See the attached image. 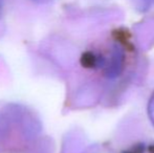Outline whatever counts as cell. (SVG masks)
I'll use <instances>...</instances> for the list:
<instances>
[{
    "instance_id": "1",
    "label": "cell",
    "mask_w": 154,
    "mask_h": 153,
    "mask_svg": "<svg viewBox=\"0 0 154 153\" xmlns=\"http://www.w3.org/2000/svg\"><path fill=\"white\" fill-rule=\"evenodd\" d=\"M121 65H122V55H121L120 49H116L113 51V55L111 58V62H110V66L108 68V75L110 77H116L119 75L121 69Z\"/></svg>"
},
{
    "instance_id": "2",
    "label": "cell",
    "mask_w": 154,
    "mask_h": 153,
    "mask_svg": "<svg viewBox=\"0 0 154 153\" xmlns=\"http://www.w3.org/2000/svg\"><path fill=\"white\" fill-rule=\"evenodd\" d=\"M130 1L140 11H147L154 6V0H130Z\"/></svg>"
},
{
    "instance_id": "3",
    "label": "cell",
    "mask_w": 154,
    "mask_h": 153,
    "mask_svg": "<svg viewBox=\"0 0 154 153\" xmlns=\"http://www.w3.org/2000/svg\"><path fill=\"white\" fill-rule=\"evenodd\" d=\"M148 115L149 118H150L151 123L154 125V92L151 96L150 100H149L148 103Z\"/></svg>"
},
{
    "instance_id": "4",
    "label": "cell",
    "mask_w": 154,
    "mask_h": 153,
    "mask_svg": "<svg viewBox=\"0 0 154 153\" xmlns=\"http://www.w3.org/2000/svg\"><path fill=\"white\" fill-rule=\"evenodd\" d=\"M2 8H3V0H0V14L2 13Z\"/></svg>"
}]
</instances>
